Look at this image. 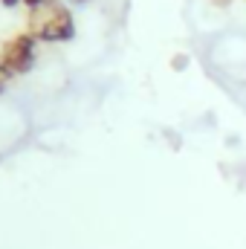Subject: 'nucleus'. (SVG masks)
Here are the masks:
<instances>
[{
	"mask_svg": "<svg viewBox=\"0 0 246 249\" xmlns=\"http://www.w3.org/2000/svg\"><path fill=\"white\" fill-rule=\"evenodd\" d=\"M29 32L47 44H67L75 38V20L58 0H47L29 12Z\"/></svg>",
	"mask_w": 246,
	"mask_h": 249,
	"instance_id": "nucleus-1",
	"label": "nucleus"
},
{
	"mask_svg": "<svg viewBox=\"0 0 246 249\" xmlns=\"http://www.w3.org/2000/svg\"><path fill=\"white\" fill-rule=\"evenodd\" d=\"M35 47H38V38L32 32H23L0 50V61L9 67L12 75H23L35 67Z\"/></svg>",
	"mask_w": 246,
	"mask_h": 249,
	"instance_id": "nucleus-2",
	"label": "nucleus"
},
{
	"mask_svg": "<svg viewBox=\"0 0 246 249\" xmlns=\"http://www.w3.org/2000/svg\"><path fill=\"white\" fill-rule=\"evenodd\" d=\"M12 78H15V75H12V72H9V67H6V64L0 61V93H3V90H6V84H9V81H12Z\"/></svg>",
	"mask_w": 246,
	"mask_h": 249,
	"instance_id": "nucleus-3",
	"label": "nucleus"
},
{
	"mask_svg": "<svg viewBox=\"0 0 246 249\" xmlns=\"http://www.w3.org/2000/svg\"><path fill=\"white\" fill-rule=\"evenodd\" d=\"M44 3H47V0H23V6H26L29 12H32V9H38V6H44Z\"/></svg>",
	"mask_w": 246,
	"mask_h": 249,
	"instance_id": "nucleus-4",
	"label": "nucleus"
},
{
	"mask_svg": "<svg viewBox=\"0 0 246 249\" xmlns=\"http://www.w3.org/2000/svg\"><path fill=\"white\" fill-rule=\"evenodd\" d=\"M0 3H3V6H6V9H15V6H20V3H23V0H0Z\"/></svg>",
	"mask_w": 246,
	"mask_h": 249,
	"instance_id": "nucleus-5",
	"label": "nucleus"
},
{
	"mask_svg": "<svg viewBox=\"0 0 246 249\" xmlns=\"http://www.w3.org/2000/svg\"><path fill=\"white\" fill-rule=\"evenodd\" d=\"M211 3H214V6H220V9H226V6H229L232 0H211Z\"/></svg>",
	"mask_w": 246,
	"mask_h": 249,
	"instance_id": "nucleus-6",
	"label": "nucleus"
},
{
	"mask_svg": "<svg viewBox=\"0 0 246 249\" xmlns=\"http://www.w3.org/2000/svg\"><path fill=\"white\" fill-rule=\"evenodd\" d=\"M78 3H87V0H78Z\"/></svg>",
	"mask_w": 246,
	"mask_h": 249,
	"instance_id": "nucleus-7",
	"label": "nucleus"
}]
</instances>
